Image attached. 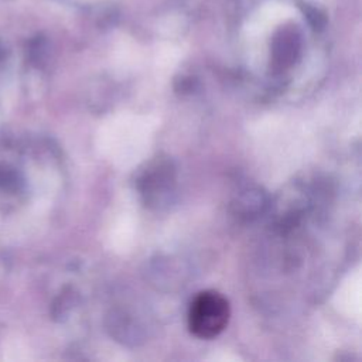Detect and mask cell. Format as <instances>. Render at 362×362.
I'll use <instances>...</instances> for the list:
<instances>
[{"instance_id": "6da1fadb", "label": "cell", "mask_w": 362, "mask_h": 362, "mask_svg": "<svg viewBox=\"0 0 362 362\" xmlns=\"http://www.w3.org/2000/svg\"><path fill=\"white\" fill-rule=\"evenodd\" d=\"M230 308L228 300L218 291L205 290L195 296L188 311V328L201 339L219 335L228 325Z\"/></svg>"}, {"instance_id": "7a4b0ae2", "label": "cell", "mask_w": 362, "mask_h": 362, "mask_svg": "<svg viewBox=\"0 0 362 362\" xmlns=\"http://www.w3.org/2000/svg\"><path fill=\"white\" fill-rule=\"evenodd\" d=\"M16 182V175L11 170H7L4 167L0 168V185L1 187H11V184Z\"/></svg>"}]
</instances>
